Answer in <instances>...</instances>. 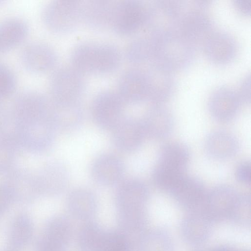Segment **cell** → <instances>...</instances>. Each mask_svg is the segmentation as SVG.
Returning <instances> with one entry per match:
<instances>
[{
  "label": "cell",
  "mask_w": 251,
  "mask_h": 251,
  "mask_svg": "<svg viewBox=\"0 0 251 251\" xmlns=\"http://www.w3.org/2000/svg\"><path fill=\"white\" fill-rule=\"evenodd\" d=\"M70 60L71 65L84 75L107 74L119 67L122 54L119 48L112 44L88 41L73 49Z\"/></svg>",
  "instance_id": "6da1fadb"
},
{
  "label": "cell",
  "mask_w": 251,
  "mask_h": 251,
  "mask_svg": "<svg viewBox=\"0 0 251 251\" xmlns=\"http://www.w3.org/2000/svg\"><path fill=\"white\" fill-rule=\"evenodd\" d=\"M149 197L148 189L142 181L130 179L123 183L115 195L117 225L134 228L145 223Z\"/></svg>",
  "instance_id": "7a4b0ae2"
},
{
  "label": "cell",
  "mask_w": 251,
  "mask_h": 251,
  "mask_svg": "<svg viewBox=\"0 0 251 251\" xmlns=\"http://www.w3.org/2000/svg\"><path fill=\"white\" fill-rule=\"evenodd\" d=\"M155 37L151 66L173 74L183 70L192 63L196 55V45L178 32Z\"/></svg>",
  "instance_id": "3957f363"
},
{
  "label": "cell",
  "mask_w": 251,
  "mask_h": 251,
  "mask_svg": "<svg viewBox=\"0 0 251 251\" xmlns=\"http://www.w3.org/2000/svg\"><path fill=\"white\" fill-rule=\"evenodd\" d=\"M51 111V110H50ZM14 137L18 144L28 151L41 153L53 144L57 131L49 114L16 123Z\"/></svg>",
  "instance_id": "277c9868"
},
{
  "label": "cell",
  "mask_w": 251,
  "mask_h": 251,
  "mask_svg": "<svg viewBox=\"0 0 251 251\" xmlns=\"http://www.w3.org/2000/svg\"><path fill=\"white\" fill-rule=\"evenodd\" d=\"M83 2L55 0L49 2L42 12V20L50 31L66 33L73 31L83 23Z\"/></svg>",
  "instance_id": "5b68a950"
},
{
  "label": "cell",
  "mask_w": 251,
  "mask_h": 251,
  "mask_svg": "<svg viewBox=\"0 0 251 251\" xmlns=\"http://www.w3.org/2000/svg\"><path fill=\"white\" fill-rule=\"evenodd\" d=\"M85 88L84 75L71 65L55 69L49 82L50 100L54 102H79Z\"/></svg>",
  "instance_id": "8992f818"
},
{
  "label": "cell",
  "mask_w": 251,
  "mask_h": 251,
  "mask_svg": "<svg viewBox=\"0 0 251 251\" xmlns=\"http://www.w3.org/2000/svg\"><path fill=\"white\" fill-rule=\"evenodd\" d=\"M213 30L208 2L196 0L188 3L185 1L178 32L197 45L201 44Z\"/></svg>",
  "instance_id": "52a82bcc"
},
{
  "label": "cell",
  "mask_w": 251,
  "mask_h": 251,
  "mask_svg": "<svg viewBox=\"0 0 251 251\" xmlns=\"http://www.w3.org/2000/svg\"><path fill=\"white\" fill-rule=\"evenodd\" d=\"M185 1L159 0L149 4L145 28L147 33L156 36L178 32Z\"/></svg>",
  "instance_id": "ba28073f"
},
{
  "label": "cell",
  "mask_w": 251,
  "mask_h": 251,
  "mask_svg": "<svg viewBox=\"0 0 251 251\" xmlns=\"http://www.w3.org/2000/svg\"><path fill=\"white\" fill-rule=\"evenodd\" d=\"M149 4L140 0L118 1L111 28L121 35H129L145 28Z\"/></svg>",
  "instance_id": "9c48e42d"
},
{
  "label": "cell",
  "mask_w": 251,
  "mask_h": 251,
  "mask_svg": "<svg viewBox=\"0 0 251 251\" xmlns=\"http://www.w3.org/2000/svg\"><path fill=\"white\" fill-rule=\"evenodd\" d=\"M126 104L116 90H103L97 94L92 100V116L100 127L113 129L123 118Z\"/></svg>",
  "instance_id": "30bf717a"
},
{
  "label": "cell",
  "mask_w": 251,
  "mask_h": 251,
  "mask_svg": "<svg viewBox=\"0 0 251 251\" xmlns=\"http://www.w3.org/2000/svg\"><path fill=\"white\" fill-rule=\"evenodd\" d=\"M73 235L70 219L63 215L50 218L38 238L35 251H66Z\"/></svg>",
  "instance_id": "8fae6325"
},
{
  "label": "cell",
  "mask_w": 251,
  "mask_h": 251,
  "mask_svg": "<svg viewBox=\"0 0 251 251\" xmlns=\"http://www.w3.org/2000/svg\"><path fill=\"white\" fill-rule=\"evenodd\" d=\"M150 87L148 70L132 68L121 75L116 90L126 104H135L148 100Z\"/></svg>",
  "instance_id": "7c38bea8"
},
{
  "label": "cell",
  "mask_w": 251,
  "mask_h": 251,
  "mask_svg": "<svg viewBox=\"0 0 251 251\" xmlns=\"http://www.w3.org/2000/svg\"><path fill=\"white\" fill-rule=\"evenodd\" d=\"M20 59L27 70L34 73H43L55 69L58 56L56 51L50 45L35 41L23 48Z\"/></svg>",
  "instance_id": "4fadbf2b"
},
{
  "label": "cell",
  "mask_w": 251,
  "mask_h": 251,
  "mask_svg": "<svg viewBox=\"0 0 251 251\" xmlns=\"http://www.w3.org/2000/svg\"><path fill=\"white\" fill-rule=\"evenodd\" d=\"M201 45L205 57L218 65L230 62L238 52L235 38L224 31L213 30L202 42Z\"/></svg>",
  "instance_id": "5bb4252c"
},
{
  "label": "cell",
  "mask_w": 251,
  "mask_h": 251,
  "mask_svg": "<svg viewBox=\"0 0 251 251\" xmlns=\"http://www.w3.org/2000/svg\"><path fill=\"white\" fill-rule=\"evenodd\" d=\"M239 195L226 185L216 187L206 195L203 207L213 223L229 221Z\"/></svg>",
  "instance_id": "9a60e30c"
},
{
  "label": "cell",
  "mask_w": 251,
  "mask_h": 251,
  "mask_svg": "<svg viewBox=\"0 0 251 251\" xmlns=\"http://www.w3.org/2000/svg\"><path fill=\"white\" fill-rule=\"evenodd\" d=\"M203 203L187 210L181 222V236L187 243L191 245L204 243L208 239L212 231L213 223L205 212Z\"/></svg>",
  "instance_id": "2e32d148"
},
{
  "label": "cell",
  "mask_w": 251,
  "mask_h": 251,
  "mask_svg": "<svg viewBox=\"0 0 251 251\" xmlns=\"http://www.w3.org/2000/svg\"><path fill=\"white\" fill-rule=\"evenodd\" d=\"M242 103L236 89L222 85L211 92L208 99L207 106L210 114L214 119L226 122L237 115Z\"/></svg>",
  "instance_id": "e0dca14e"
},
{
  "label": "cell",
  "mask_w": 251,
  "mask_h": 251,
  "mask_svg": "<svg viewBox=\"0 0 251 251\" xmlns=\"http://www.w3.org/2000/svg\"><path fill=\"white\" fill-rule=\"evenodd\" d=\"M40 195L55 196L66 188L69 173L61 163L52 161L44 164L35 175Z\"/></svg>",
  "instance_id": "ac0fdd59"
},
{
  "label": "cell",
  "mask_w": 251,
  "mask_h": 251,
  "mask_svg": "<svg viewBox=\"0 0 251 251\" xmlns=\"http://www.w3.org/2000/svg\"><path fill=\"white\" fill-rule=\"evenodd\" d=\"M4 184L14 201L30 203L40 195L35 175L26 170H13Z\"/></svg>",
  "instance_id": "d6986e66"
},
{
  "label": "cell",
  "mask_w": 251,
  "mask_h": 251,
  "mask_svg": "<svg viewBox=\"0 0 251 251\" xmlns=\"http://www.w3.org/2000/svg\"><path fill=\"white\" fill-rule=\"evenodd\" d=\"M113 130L114 144L126 152L136 150L146 136L141 122L131 118H123Z\"/></svg>",
  "instance_id": "ffe728a7"
},
{
  "label": "cell",
  "mask_w": 251,
  "mask_h": 251,
  "mask_svg": "<svg viewBox=\"0 0 251 251\" xmlns=\"http://www.w3.org/2000/svg\"><path fill=\"white\" fill-rule=\"evenodd\" d=\"M169 193L175 201L186 211L202 204L206 196L202 184L187 176Z\"/></svg>",
  "instance_id": "44dd1931"
},
{
  "label": "cell",
  "mask_w": 251,
  "mask_h": 251,
  "mask_svg": "<svg viewBox=\"0 0 251 251\" xmlns=\"http://www.w3.org/2000/svg\"><path fill=\"white\" fill-rule=\"evenodd\" d=\"M140 122L145 136L157 139L167 136L173 126L171 112L162 104L152 105Z\"/></svg>",
  "instance_id": "7402d4cb"
},
{
  "label": "cell",
  "mask_w": 251,
  "mask_h": 251,
  "mask_svg": "<svg viewBox=\"0 0 251 251\" xmlns=\"http://www.w3.org/2000/svg\"><path fill=\"white\" fill-rule=\"evenodd\" d=\"M116 2L91 0L83 3V23L94 29L111 28Z\"/></svg>",
  "instance_id": "603a6c76"
},
{
  "label": "cell",
  "mask_w": 251,
  "mask_h": 251,
  "mask_svg": "<svg viewBox=\"0 0 251 251\" xmlns=\"http://www.w3.org/2000/svg\"><path fill=\"white\" fill-rule=\"evenodd\" d=\"M148 70L151 82L148 101L152 105L163 104L172 97L176 90V82L173 74L153 66H151Z\"/></svg>",
  "instance_id": "cb8c5ba5"
},
{
  "label": "cell",
  "mask_w": 251,
  "mask_h": 251,
  "mask_svg": "<svg viewBox=\"0 0 251 251\" xmlns=\"http://www.w3.org/2000/svg\"><path fill=\"white\" fill-rule=\"evenodd\" d=\"M66 206L71 217L84 222L93 220L98 211L95 196L83 189L72 191L67 197Z\"/></svg>",
  "instance_id": "d4e9b609"
},
{
  "label": "cell",
  "mask_w": 251,
  "mask_h": 251,
  "mask_svg": "<svg viewBox=\"0 0 251 251\" xmlns=\"http://www.w3.org/2000/svg\"><path fill=\"white\" fill-rule=\"evenodd\" d=\"M50 114L57 130H74L79 126L83 118L82 109L79 102L57 103L51 101Z\"/></svg>",
  "instance_id": "484cf974"
},
{
  "label": "cell",
  "mask_w": 251,
  "mask_h": 251,
  "mask_svg": "<svg viewBox=\"0 0 251 251\" xmlns=\"http://www.w3.org/2000/svg\"><path fill=\"white\" fill-rule=\"evenodd\" d=\"M124 171L123 163L117 156L111 154L101 156L92 166V175L100 184L110 186L118 183Z\"/></svg>",
  "instance_id": "4316f807"
},
{
  "label": "cell",
  "mask_w": 251,
  "mask_h": 251,
  "mask_svg": "<svg viewBox=\"0 0 251 251\" xmlns=\"http://www.w3.org/2000/svg\"><path fill=\"white\" fill-rule=\"evenodd\" d=\"M28 31V24L21 18L13 17L0 21V53L10 50L21 43Z\"/></svg>",
  "instance_id": "83f0119b"
},
{
  "label": "cell",
  "mask_w": 251,
  "mask_h": 251,
  "mask_svg": "<svg viewBox=\"0 0 251 251\" xmlns=\"http://www.w3.org/2000/svg\"><path fill=\"white\" fill-rule=\"evenodd\" d=\"M207 154L215 159H225L234 155L238 151L239 144L236 138L229 133L215 131L206 138L204 144Z\"/></svg>",
  "instance_id": "f1b7e54d"
},
{
  "label": "cell",
  "mask_w": 251,
  "mask_h": 251,
  "mask_svg": "<svg viewBox=\"0 0 251 251\" xmlns=\"http://www.w3.org/2000/svg\"><path fill=\"white\" fill-rule=\"evenodd\" d=\"M34 232V225L26 213H21L12 220L7 233L9 245L13 250L25 247L31 241Z\"/></svg>",
  "instance_id": "f546056e"
},
{
  "label": "cell",
  "mask_w": 251,
  "mask_h": 251,
  "mask_svg": "<svg viewBox=\"0 0 251 251\" xmlns=\"http://www.w3.org/2000/svg\"><path fill=\"white\" fill-rule=\"evenodd\" d=\"M136 251H174V243L168 232L156 228L146 230L138 239Z\"/></svg>",
  "instance_id": "4dcf8cb0"
},
{
  "label": "cell",
  "mask_w": 251,
  "mask_h": 251,
  "mask_svg": "<svg viewBox=\"0 0 251 251\" xmlns=\"http://www.w3.org/2000/svg\"><path fill=\"white\" fill-rule=\"evenodd\" d=\"M155 43V36L148 33L134 39L126 47L127 59L134 64L150 63L152 57Z\"/></svg>",
  "instance_id": "1f68e13d"
},
{
  "label": "cell",
  "mask_w": 251,
  "mask_h": 251,
  "mask_svg": "<svg viewBox=\"0 0 251 251\" xmlns=\"http://www.w3.org/2000/svg\"><path fill=\"white\" fill-rule=\"evenodd\" d=\"M185 176L184 169L159 162L153 172V179L156 186L169 193Z\"/></svg>",
  "instance_id": "d6a6232c"
},
{
  "label": "cell",
  "mask_w": 251,
  "mask_h": 251,
  "mask_svg": "<svg viewBox=\"0 0 251 251\" xmlns=\"http://www.w3.org/2000/svg\"><path fill=\"white\" fill-rule=\"evenodd\" d=\"M132 240L118 229H104L95 251H133Z\"/></svg>",
  "instance_id": "836d02e7"
},
{
  "label": "cell",
  "mask_w": 251,
  "mask_h": 251,
  "mask_svg": "<svg viewBox=\"0 0 251 251\" xmlns=\"http://www.w3.org/2000/svg\"><path fill=\"white\" fill-rule=\"evenodd\" d=\"M189 159L187 148L183 144L172 142L164 145L159 153V162L184 169Z\"/></svg>",
  "instance_id": "e575fe53"
},
{
  "label": "cell",
  "mask_w": 251,
  "mask_h": 251,
  "mask_svg": "<svg viewBox=\"0 0 251 251\" xmlns=\"http://www.w3.org/2000/svg\"><path fill=\"white\" fill-rule=\"evenodd\" d=\"M104 229L93 220L84 222L77 235V245L79 250L95 251Z\"/></svg>",
  "instance_id": "d590c367"
},
{
  "label": "cell",
  "mask_w": 251,
  "mask_h": 251,
  "mask_svg": "<svg viewBox=\"0 0 251 251\" xmlns=\"http://www.w3.org/2000/svg\"><path fill=\"white\" fill-rule=\"evenodd\" d=\"M18 145L14 136L5 133L0 134V173L7 172L12 166Z\"/></svg>",
  "instance_id": "8d00e7d4"
},
{
  "label": "cell",
  "mask_w": 251,
  "mask_h": 251,
  "mask_svg": "<svg viewBox=\"0 0 251 251\" xmlns=\"http://www.w3.org/2000/svg\"><path fill=\"white\" fill-rule=\"evenodd\" d=\"M229 221L241 227H248L251 223V202L250 197L240 194L233 208Z\"/></svg>",
  "instance_id": "74e56055"
},
{
  "label": "cell",
  "mask_w": 251,
  "mask_h": 251,
  "mask_svg": "<svg viewBox=\"0 0 251 251\" xmlns=\"http://www.w3.org/2000/svg\"><path fill=\"white\" fill-rule=\"evenodd\" d=\"M16 86L15 75L7 64L0 61V100L9 97Z\"/></svg>",
  "instance_id": "f35d334b"
},
{
  "label": "cell",
  "mask_w": 251,
  "mask_h": 251,
  "mask_svg": "<svg viewBox=\"0 0 251 251\" xmlns=\"http://www.w3.org/2000/svg\"><path fill=\"white\" fill-rule=\"evenodd\" d=\"M242 103H250L251 101V75L247 74L239 83L236 89Z\"/></svg>",
  "instance_id": "ab89813d"
},
{
  "label": "cell",
  "mask_w": 251,
  "mask_h": 251,
  "mask_svg": "<svg viewBox=\"0 0 251 251\" xmlns=\"http://www.w3.org/2000/svg\"><path fill=\"white\" fill-rule=\"evenodd\" d=\"M235 175L236 178L240 182L250 183L251 177V164L248 162L239 164L236 167Z\"/></svg>",
  "instance_id": "60d3db41"
},
{
  "label": "cell",
  "mask_w": 251,
  "mask_h": 251,
  "mask_svg": "<svg viewBox=\"0 0 251 251\" xmlns=\"http://www.w3.org/2000/svg\"><path fill=\"white\" fill-rule=\"evenodd\" d=\"M14 201L10 192L5 184H0V216L7 211Z\"/></svg>",
  "instance_id": "b9f144b4"
},
{
  "label": "cell",
  "mask_w": 251,
  "mask_h": 251,
  "mask_svg": "<svg viewBox=\"0 0 251 251\" xmlns=\"http://www.w3.org/2000/svg\"><path fill=\"white\" fill-rule=\"evenodd\" d=\"M233 7L239 15L250 16L251 13V0H234Z\"/></svg>",
  "instance_id": "7bdbcfd3"
},
{
  "label": "cell",
  "mask_w": 251,
  "mask_h": 251,
  "mask_svg": "<svg viewBox=\"0 0 251 251\" xmlns=\"http://www.w3.org/2000/svg\"><path fill=\"white\" fill-rule=\"evenodd\" d=\"M11 113L0 103V134L4 133L10 119Z\"/></svg>",
  "instance_id": "ee69618b"
},
{
  "label": "cell",
  "mask_w": 251,
  "mask_h": 251,
  "mask_svg": "<svg viewBox=\"0 0 251 251\" xmlns=\"http://www.w3.org/2000/svg\"><path fill=\"white\" fill-rule=\"evenodd\" d=\"M208 251H242L229 246H220Z\"/></svg>",
  "instance_id": "f6af8a7d"
},
{
  "label": "cell",
  "mask_w": 251,
  "mask_h": 251,
  "mask_svg": "<svg viewBox=\"0 0 251 251\" xmlns=\"http://www.w3.org/2000/svg\"><path fill=\"white\" fill-rule=\"evenodd\" d=\"M15 251L13 250H6V251Z\"/></svg>",
  "instance_id": "bcb514c9"
},
{
  "label": "cell",
  "mask_w": 251,
  "mask_h": 251,
  "mask_svg": "<svg viewBox=\"0 0 251 251\" xmlns=\"http://www.w3.org/2000/svg\"><path fill=\"white\" fill-rule=\"evenodd\" d=\"M205 251V250H199V251Z\"/></svg>",
  "instance_id": "7dc6e473"
}]
</instances>
